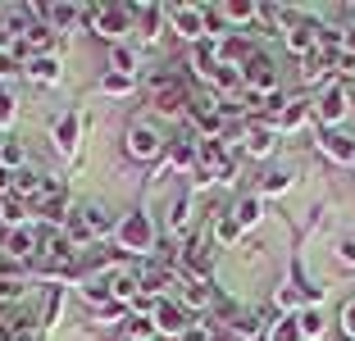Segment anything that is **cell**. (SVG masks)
<instances>
[{"label":"cell","instance_id":"obj_1","mask_svg":"<svg viewBox=\"0 0 355 341\" xmlns=\"http://www.w3.org/2000/svg\"><path fill=\"white\" fill-rule=\"evenodd\" d=\"M132 5H110V10H92V23H96V32H101V37H123L128 28H132Z\"/></svg>","mask_w":355,"mask_h":341},{"label":"cell","instance_id":"obj_2","mask_svg":"<svg viewBox=\"0 0 355 341\" xmlns=\"http://www.w3.org/2000/svg\"><path fill=\"white\" fill-rule=\"evenodd\" d=\"M119 241H123L128 250H150L155 246V227H150L146 214H128L123 227H119Z\"/></svg>","mask_w":355,"mask_h":341},{"label":"cell","instance_id":"obj_3","mask_svg":"<svg viewBox=\"0 0 355 341\" xmlns=\"http://www.w3.org/2000/svg\"><path fill=\"white\" fill-rule=\"evenodd\" d=\"M155 328L168 332V337H187L191 332V314L182 310V305H173V300H159L155 305Z\"/></svg>","mask_w":355,"mask_h":341},{"label":"cell","instance_id":"obj_4","mask_svg":"<svg viewBox=\"0 0 355 341\" xmlns=\"http://www.w3.org/2000/svg\"><path fill=\"white\" fill-rule=\"evenodd\" d=\"M319 150H324L328 159H337V164H355V137L337 132V128H328V132L319 137Z\"/></svg>","mask_w":355,"mask_h":341},{"label":"cell","instance_id":"obj_5","mask_svg":"<svg viewBox=\"0 0 355 341\" xmlns=\"http://www.w3.org/2000/svg\"><path fill=\"white\" fill-rule=\"evenodd\" d=\"M168 19H173L178 37L200 42V32H205V10H196V5H182V10H168Z\"/></svg>","mask_w":355,"mask_h":341},{"label":"cell","instance_id":"obj_6","mask_svg":"<svg viewBox=\"0 0 355 341\" xmlns=\"http://www.w3.org/2000/svg\"><path fill=\"white\" fill-rule=\"evenodd\" d=\"M314 114H319L324 123H337V119L346 114V91L337 82H328L324 91H319V100H314Z\"/></svg>","mask_w":355,"mask_h":341},{"label":"cell","instance_id":"obj_7","mask_svg":"<svg viewBox=\"0 0 355 341\" xmlns=\"http://www.w3.org/2000/svg\"><path fill=\"white\" fill-rule=\"evenodd\" d=\"M128 155L132 159H155L159 155V137H155V128H128Z\"/></svg>","mask_w":355,"mask_h":341},{"label":"cell","instance_id":"obj_8","mask_svg":"<svg viewBox=\"0 0 355 341\" xmlns=\"http://www.w3.org/2000/svg\"><path fill=\"white\" fill-rule=\"evenodd\" d=\"M219 51H214V42H196V51H191V69L200 73V78H214L219 73Z\"/></svg>","mask_w":355,"mask_h":341},{"label":"cell","instance_id":"obj_9","mask_svg":"<svg viewBox=\"0 0 355 341\" xmlns=\"http://www.w3.org/2000/svg\"><path fill=\"white\" fill-rule=\"evenodd\" d=\"M241 146H246V155H269L273 150V128H246V137H241Z\"/></svg>","mask_w":355,"mask_h":341},{"label":"cell","instance_id":"obj_10","mask_svg":"<svg viewBox=\"0 0 355 341\" xmlns=\"http://www.w3.org/2000/svg\"><path fill=\"white\" fill-rule=\"evenodd\" d=\"M23 218H28V200L10 191V196L0 200V223H5V227H23Z\"/></svg>","mask_w":355,"mask_h":341},{"label":"cell","instance_id":"obj_11","mask_svg":"<svg viewBox=\"0 0 355 341\" xmlns=\"http://www.w3.org/2000/svg\"><path fill=\"white\" fill-rule=\"evenodd\" d=\"M73 146H78V119H73V114H64L60 123H55V150H60V155H69Z\"/></svg>","mask_w":355,"mask_h":341},{"label":"cell","instance_id":"obj_12","mask_svg":"<svg viewBox=\"0 0 355 341\" xmlns=\"http://www.w3.org/2000/svg\"><path fill=\"white\" fill-rule=\"evenodd\" d=\"M232 218H237L241 227H255L264 218V205H260V196H241L237 200V209H232Z\"/></svg>","mask_w":355,"mask_h":341},{"label":"cell","instance_id":"obj_13","mask_svg":"<svg viewBox=\"0 0 355 341\" xmlns=\"http://www.w3.org/2000/svg\"><path fill=\"white\" fill-rule=\"evenodd\" d=\"M28 73L37 78V82H55V78H60V60H55V55H32Z\"/></svg>","mask_w":355,"mask_h":341},{"label":"cell","instance_id":"obj_14","mask_svg":"<svg viewBox=\"0 0 355 341\" xmlns=\"http://www.w3.org/2000/svg\"><path fill=\"white\" fill-rule=\"evenodd\" d=\"M5 250H10L14 259L32 255V250H37V232H32V227H14V232H10V246H5Z\"/></svg>","mask_w":355,"mask_h":341},{"label":"cell","instance_id":"obj_15","mask_svg":"<svg viewBox=\"0 0 355 341\" xmlns=\"http://www.w3.org/2000/svg\"><path fill=\"white\" fill-rule=\"evenodd\" d=\"M305 119H310V100H292V105H282V114L273 119L278 128H301Z\"/></svg>","mask_w":355,"mask_h":341},{"label":"cell","instance_id":"obj_16","mask_svg":"<svg viewBox=\"0 0 355 341\" xmlns=\"http://www.w3.org/2000/svg\"><path fill=\"white\" fill-rule=\"evenodd\" d=\"M64 237H69V246H73V241H92V223H87L83 209L64 218Z\"/></svg>","mask_w":355,"mask_h":341},{"label":"cell","instance_id":"obj_17","mask_svg":"<svg viewBox=\"0 0 355 341\" xmlns=\"http://www.w3.org/2000/svg\"><path fill=\"white\" fill-rule=\"evenodd\" d=\"M214 14H223V19H232V23H251V19H260V5H241V0H232V5H219Z\"/></svg>","mask_w":355,"mask_h":341},{"label":"cell","instance_id":"obj_18","mask_svg":"<svg viewBox=\"0 0 355 341\" xmlns=\"http://www.w3.org/2000/svg\"><path fill=\"white\" fill-rule=\"evenodd\" d=\"M296 323H301V337H324V314L314 310V305H305Z\"/></svg>","mask_w":355,"mask_h":341},{"label":"cell","instance_id":"obj_19","mask_svg":"<svg viewBox=\"0 0 355 341\" xmlns=\"http://www.w3.org/2000/svg\"><path fill=\"white\" fill-rule=\"evenodd\" d=\"M110 64H114V73H123V78H128V73L137 69V55L128 51V46H114V51H110Z\"/></svg>","mask_w":355,"mask_h":341},{"label":"cell","instance_id":"obj_20","mask_svg":"<svg viewBox=\"0 0 355 341\" xmlns=\"http://www.w3.org/2000/svg\"><path fill=\"white\" fill-rule=\"evenodd\" d=\"M19 164H23V146L19 141H0V168H10V173H14Z\"/></svg>","mask_w":355,"mask_h":341},{"label":"cell","instance_id":"obj_21","mask_svg":"<svg viewBox=\"0 0 355 341\" xmlns=\"http://www.w3.org/2000/svg\"><path fill=\"white\" fill-rule=\"evenodd\" d=\"M187 209H191V200H187V191H182V196L173 200V205H168V227H187Z\"/></svg>","mask_w":355,"mask_h":341},{"label":"cell","instance_id":"obj_22","mask_svg":"<svg viewBox=\"0 0 355 341\" xmlns=\"http://www.w3.org/2000/svg\"><path fill=\"white\" fill-rule=\"evenodd\" d=\"M287 182H292L287 173H278V168H269V173L260 177V196H273V191H287Z\"/></svg>","mask_w":355,"mask_h":341},{"label":"cell","instance_id":"obj_23","mask_svg":"<svg viewBox=\"0 0 355 341\" xmlns=\"http://www.w3.org/2000/svg\"><path fill=\"white\" fill-rule=\"evenodd\" d=\"M269 341H305V337H301V323H296V319H282L278 328L269 332Z\"/></svg>","mask_w":355,"mask_h":341},{"label":"cell","instance_id":"obj_24","mask_svg":"<svg viewBox=\"0 0 355 341\" xmlns=\"http://www.w3.org/2000/svg\"><path fill=\"white\" fill-rule=\"evenodd\" d=\"M128 337L132 341H150L155 337V319H128Z\"/></svg>","mask_w":355,"mask_h":341},{"label":"cell","instance_id":"obj_25","mask_svg":"<svg viewBox=\"0 0 355 341\" xmlns=\"http://www.w3.org/2000/svg\"><path fill=\"white\" fill-rule=\"evenodd\" d=\"M83 214H87V223H92V237H101V232H110V218L101 214V205H87Z\"/></svg>","mask_w":355,"mask_h":341},{"label":"cell","instance_id":"obj_26","mask_svg":"<svg viewBox=\"0 0 355 341\" xmlns=\"http://www.w3.org/2000/svg\"><path fill=\"white\" fill-rule=\"evenodd\" d=\"M168 159H173V164H196V146H191V141H178L173 150H168Z\"/></svg>","mask_w":355,"mask_h":341},{"label":"cell","instance_id":"obj_27","mask_svg":"<svg viewBox=\"0 0 355 341\" xmlns=\"http://www.w3.org/2000/svg\"><path fill=\"white\" fill-rule=\"evenodd\" d=\"M237 232H241L237 218H219V223H214V237L219 241H237Z\"/></svg>","mask_w":355,"mask_h":341},{"label":"cell","instance_id":"obj_28","mask_svg":"<svg viewBox=\"0 0 355 341\" xmlns=\"http://www.w3.org/2000/svg\"><path fill=\"white\" fill-rule=\"evenodd\" d=\"M101 87H105V91H114V96H123V91H132V78H123V73H110Z\"/></svg>","mask_w":355,"mask_h":341},{"label":"cell","instance_id":"obj_29","mask_svg":"<svg viewBox=\"0 0 355 341\" xmlns=\"http://www.w3.org/2000/svg\"><path fill=\"white\" fill-rule=\"evenodd\" d=\"M10 123H14V91L0 87V128H10Z\"/></svg>","mask_w":355,"mask_h":341},{"label":"cell","instance_id":"obj_30","mask_svg":"<svg viewBox=\"0 0 355 341\" xmlns=\"http://www.w3.org/2000/svg\"><path fill=\"white\" fill-rule=\"evenodd\" d=\"M278 305H282V310H296V305H301V296H296L292 287H282L278 291Z\"/></svg>","mask_w":355,"mask_h":341},{"label":"cell","instance_id":"obj_31","mask_svg":"<svg viewBox=\"0 0 355 341\" xmlns=\"http://www.w3.org/2000/svg\"><path fill=\"white\" fill-rule=\"evenodd\" d=\"M14 37H19V32H14L10 23H0V51H10V46H19V42H14Z\"/></svg>","mask_w":355,"mask_h":341},{"label":"cell","instance_id":"obj_32","mask_svg":"<svg viewBox=\"0 0 355 341\" xmlns=\"http://www.w3.org/2000/svg\"><path fill=\"white\" fill-rule=\"evenodd\" d=\"M337 255H342V264H355V237H346L342 246H337Z\"/></svg>","mask_w":355,"mask_h":341},{"label":"cell","instance_id":"obj_33","mask_svg":"<svg viewBox=\"0 0 355 341\" xmlns=\"http://www.w3.org/2000/svg\"><path fill=\"white\" fill-rule=\"evenodd\" d=\"M342 323H346V332H351V341H355V300L342 310Z\"/></svg>","mask_w":355,"mask_h":341}]
</instances>
